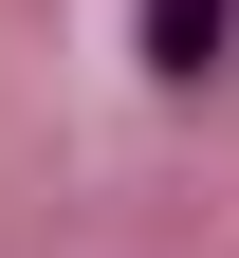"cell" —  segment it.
<instances>
[{
    "label": "cell",
    "mask_w": 239,
    "mask_h": 258,
    "mask_svg": "<svg viewBox=\"0 0 239 258\" xmlns=\"http://www.w3.org/2000/svg\"><path fill=\"white\" fill-rule=\"evenodd\" d=\"M129 37H147V74H166V92H202V74L239 55V0H129Z\"/></svg>",
    "instance_id": "obj_1"
}]
</instances>
